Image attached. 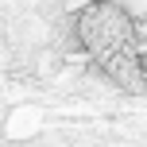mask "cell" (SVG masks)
Segmentation results:
<instances>
[{
	"instance_id": "1",
	"label": "cell",
	"mask_w": 147,
	"mask_h": 147,
	"mask_svg": "<svg viewBox=\"0 0 147 147\" xmlns=\"http://www.w3.org/2000/svg\"><path fill=\"white\" fill-rule=\"evenodd\" d=\"M74 39L81 54L116 89L140 93L147 81V62L140 51V23L120 0H89L74 16Z\"/></svg>"
}]
</instances>
